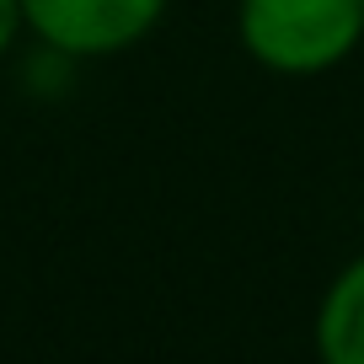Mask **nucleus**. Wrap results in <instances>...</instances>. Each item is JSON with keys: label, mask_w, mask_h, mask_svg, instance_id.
<instances>
[{"label": "nucleus", "mask_w": 364, "mask_h": 364, "mask_svg": "<svg viewBox=\"0 0 364 364\" xmlns=\"http://www.w3.org/2000/svg\"><path fill=\"white\" fill-rule=\"evenodd\" d=\"M236 43L268 75H332L364 43V0H236Z\"/></svg>", "instance_id": "f257e3e1"}, {"label": "nucleus", "mask_w": 364, "mask_h": 364, "mask_svg": "<svg viewBox=\"0 0 364 364\" xmlns=\"http://www.w3.org/2000/svg\"><path fill=\"white\" fill-rule=\"evenodd\" d=\"M171 0H22V22L48 54L65 59H113L139 48Z\"/></svg>", "instance_id": "f03ea898"}, {"label": "nucleus", "mask_w": 364, "mask_h": 364, "mask_svg": "<svg viewBox=\"0 0 364 364\" xmlns=\"http://www.w3.org/2000/svg\"><path fill=\"white\" fill-rule=\"evenodd\" d=\"M316 364H364V252L348 257L321 289L311 316Z\"/></svg>", "instance_id": "7ed1b4c3"}, {"label": "nucleus", "mask_w": 364, "mask_h": 364, "mask_svg": "<svg viewBox=\"0 0 364 364\" xmlns=\"http://www.w3.org/2000/svg\"><path fill=\"white\" fill-rule=\"evenodd\" d=\"M27 33V22H22V0H0V59L16 48V38Z\"/></svg>", "instance_id": "20e7f679"}]
</instances>
